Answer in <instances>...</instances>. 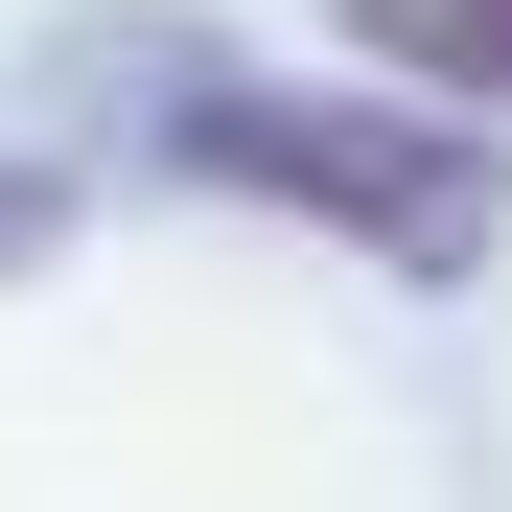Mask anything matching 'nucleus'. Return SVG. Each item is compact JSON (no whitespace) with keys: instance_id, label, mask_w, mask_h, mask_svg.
Segmentation results:
<instances>
[{"instance_id":"f257e3e1","label":"nucleus","mask_w":512,"mask_h":512,"mask_svg":"<svg viewBox=\"0 0 512 512\" xmlns=\"http://www.w3.org/2000/svg\"><path fill=\"white\" fill-rule=\"evenodd\" d=\"M47 70L117 117V163L233 187V210H303V233L396 256V280H466V256H489V210H512L489 117H443V94H303V70H233L210 24H70Z\"/></svg>"},{"instance_id":"f03ea898","label":"nucleus","mask_w":512,"mask_h":512,"mask_svg":"<svg viewBox=\"0 0 512 512\" xmlns=\"http://www.w3.org/2000/svg\"><path fill=\"white\" fill-rule=\"evenodd\" d=\"M396 94H443V117H512V0H326Z\"/></svg>"},{"instance_id":"7ed1b4c3","label":"nucleus","mask_w":512,"mask_h":512,"mask_svg":"<svg viewBox=\"0 0 512 512\" xmlns=\"http://www.w3.org/2000/svg\"><path fill=\"white\" fill-rule=\"evenodd\" d=\"M70 210H94L70 163H0V280H24V256H70Z\"/></svg>"}]
</instances>
